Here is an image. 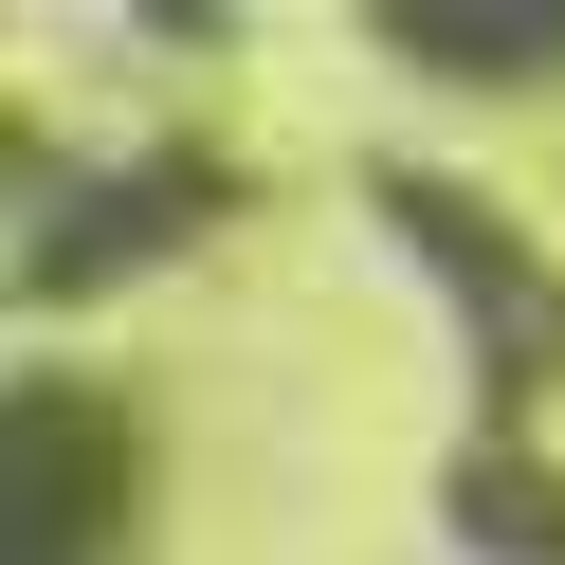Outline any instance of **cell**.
I'll use <instances>...</instances> for the list:
<instances>
[{
	"mask_svg": "<svg viewBox=\"0 0 565 565\" xmlns=\"http://www.w3.org/2000/svg\"><path fill=\"white\" fill-rule=\"evenodd\" d=\"M201 220H237V164H201V147H128L110 183H74L38 237H19V292H128V274L183 256Z\"/></svg>",
	"mask_w": 565,
	"mask_h": 565,
	"instance_id": "cell-2",
	"label": "cell"
},
{
	"mask_svg": "<svg viewBox=\"0 0 565 565\" xmlns=\"http://www.w3.org/2000/svg\"><path fill=\"white\" fill-rule=\"evenodd\" d=\"M365 201H383L402 256H438V310L475 329V438H511V402L547 383V347H565V274L529 256V220L475 201L456 164H365Z\"/></svg>",
	"mask_w": 565,
	"mask_h": 565,
	"instance_id": "cell-1",
	"label": "cell"
},
{
	"mask_svg": "<svg viewBox=\"0 0 565 565\" xmlns=\"http://www.w3.org/2000/svg\"><path fill=\"white\" fill-rule=\"evenodd\" d=\"M438 529L475 565H565V475L529 438H456V475H438Z\"/></svg>",
	"mask_w": 565,
	"mask_h": 565,
	"instance_id": "cell-3",
	"label": "cell"
},
{
	"mask_svg": "<svg viewBox=\"0 0 565 565\" xmlns=\"http://www.w3.org/2000/svg\"><path fill=\"white\" fill-rule=\"evenodd\" d=\"M383 55H402V74H475V92H529V74H565V19H383Z\"/></svg>",
	"mask_w": 565,
	"mask_h": 565,
	"instance_id": "cell-4",
	"label": "cell"
}]
</instances>
